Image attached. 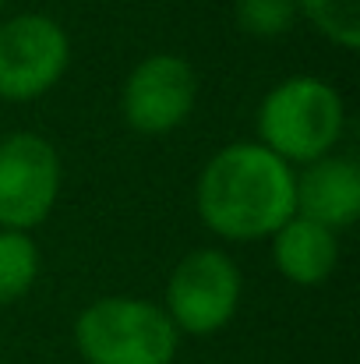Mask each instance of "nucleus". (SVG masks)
Wrapping results in <instances>:
<instances>
[{
    "mask_svg": "<svg viewBox=\"0 0 360 364\" xmlns=\"http://www.w3.org/2000/svg\"><path fill=\"white\" fill-rule=\"evenodd\" d=\"M254 127L258 145H265L290 166H304L336 152L347 127V107L325 78L293 75L265 92Z\"/></svg>",
    "mask_w": 360,
    "mask_h": 364,
    "instance_id": "nucleus-2",
    "label": "nucleus"
},
{
    "mask_svg": "<svg viewBox=\"0 0 360 364\" xmlns=\"http://www.w3.org/2000/svg\"><path fill=\"white\" fill-rule=\"evenodd\" d=\"M297 14H304L336 46H360V0H297Z\"/></svg>",
    "mask_w": 360,
    "mask_h": 364,
    "instance_id": "nucleus-11",
    "label": "nucleus"
},
{
    "mask_svg": "<svg viewBox=\"0 0 360 364\" xmlns=\"http://www.w3.org/2000/svg\"><path fill=\"white\" fill-rule=\"evenodd\" d=\"M234 18L251 39H283L297 25V0H237Z\"/></svg>",
    "mask_w": 360,
    "mask_h": 364,
    "instance_id": "nucleus-12",
    "label": "nucleus"
},
{
    "mask_svg": "<svg viewBox=\"0 0 360 364\" xmlns=\"http://www.w3.org/2000/svg\"><path fill=\"white\" fill-rule=\"evenodd\" d=\"M71 64V39L50 14L0 21V100L32 103L46 96Z\"/></svg>",
    "mask_w": 360,
    "mask_h": 364,
    "instance_id": "nucleus-5",
    "label": "nucleus"
},
{
    "mask_svg": "<svg viewBox=\"0 0 360 364\" xmlns=\"http://www.w3.org/2000/svg\"><path fill=\"white\" fill-rule=\"evenodd\" d=\"M85 364H173L180 333L163 304L145 297H99L75 322Z\"/></svg>",
    "mask_w": 360,
    "mask_h": 364,
    "instance_id": "nucleus-3",
    "label": "nucleus"
},
{
    "mask_svg": "<svg viewBox=\"0 0 360 364\" xmlns=\"http://www.w3.org/2000/svg\"><path fill=\"white\" fill-rule=\"evenodd\" d=\"M60 156L36 131L0 138V230H36L57 205Z\"/></svg>",
    "mask_w": 360,
    "mask_h": 364,
    "instance_id": "nucleus-6",
    "label": "nucleus"
},
{
    "mask_svg": "<svg viewBox=\"0 0 360 364\" xmlns=\"http://www.w3.org/2000/svg\"><path fill=\"white\" fill-rule=\"evenodd\" d=\"M39 279V247L21 230H0V304L21 301Z\"/></svg>",
    "mask_w": 360,
    "mask_h": 364,
    "instance_id": "nucleus-10",
    "label": "nucleus"
},
{
    "mask_svg": "<svg viewBox=\"0 0 360 364\" xmlns=\"http://www.w3.org/2000/svg\"><path fill=\"white\" fill-rule=\"evenodd\" d=\"M244 294L240 265L219 247H198L184 255L166 283V304L177 333L212 336L234 322Z\"/></svg>",
    "mask_w": 360,
    "mask_h": 364,
    "instance_id": "nucleus-4",
    "label": "nucleus"
},
{
    "mask_svg": "<svg viewBox=\"0 0 360 364\" xmlns=\"http://www.w3.org/2000/svg\"><path fill=\"white\" fill-rule=\"evenodd\" d=\"M293 173L265 145L230 141L198 173V220L223 241H265L297 213Z\"/></svg>",
    "mask_w": 360,
    "mask_h": 364,
    "instance_id": "nucleus-1",
    "label": "nucleus"
},
{
    "mask_svg": "<svg viewBox=\"0 0 360 364\" xmlns=\"http://www.w3.org/2000/svg\"><path fill=\"white\" fill-rule=\"evenodd\" d=\"M272 262L283 279L297 287H322L339 265V237L304 216H290L272 234Z\"/></svg>",
    "mask_w": 360,
    "mask_h": 364,
    "instance_id": "nucleus-9",
    "label": "nucleus"
},
{
    "mask_svg": "<svg viewBox=\"0 0 360 364\" xmlns=\"http://www.w3.org/2000/svg\"><path fill=\"white\" fill-rule=\"evenodd\" d=\"M4 4H7V0H0V11H4Z\"/></svg>",
    "mask_w": 360,
    "mask_h": 364,
    "instance_id": "nucleus-13",
    "label": "nucleus"
},
{
    "mask_svg": "<svg viewBox=\"0 0 360 364\" xmlns=\"http://www.w3.org/2000/svg\"><path fill=\"white\" fill-rule=\"evenodd\" d=\"M198 75L180 53H148L124 82L120 110L127 127L141 134H170L191 117Z\"/></svg>",
    "mask_w": 360,
    "mask_h": 364,
    "instance_id": "nucleus-7",
    "label": "nucleus"
},
{
    "mask_svg": "<svg viewBox=\"0 0 360 364\" xmlns=\"http://www.w3.org/2000/svg\"><path fill=\"white\" fill-rule=\"evenodd\" d=\"M293 209L332 234L354 227L360 216V166L350 156H322L293 173Z\"/></svg>",
    "mask_w": 360,
    "mask_h": 364,
    "instance_id": "nucleus-8",
    "label": "nucleus"
}]
</instances>
